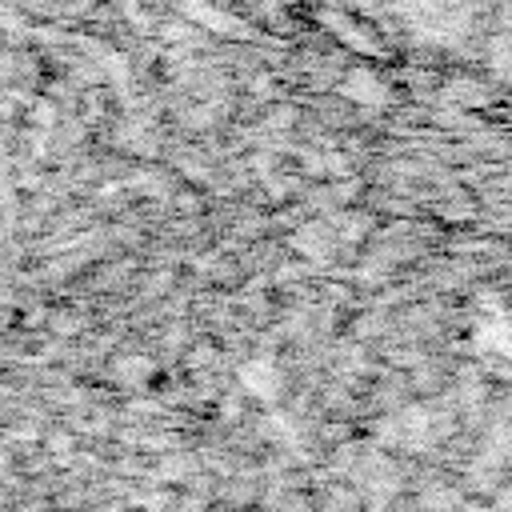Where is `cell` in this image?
<instances>
[{"mask_svg": "<svg viewBox=\"0 0 512 512\" xmlns=\"http://www.w3.org/2000/svg\"><path fill=\"white\" fill-rule=\"evenodd\" d=\"M244 384L252 392H260V396H272V388H268V364H248L244 368Z\"/></svg>", "mask_w": 512, "mask_h": 512, "instance_id": "6da1fadb", "label": "cell"}]
</instances>
